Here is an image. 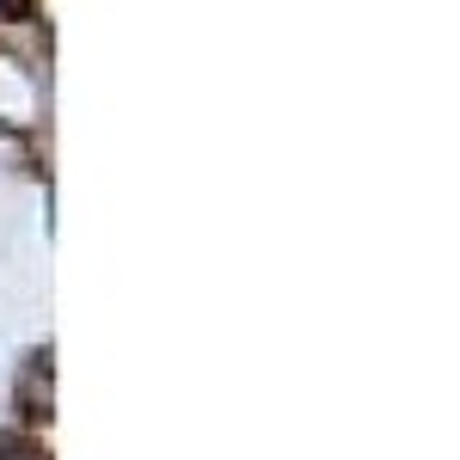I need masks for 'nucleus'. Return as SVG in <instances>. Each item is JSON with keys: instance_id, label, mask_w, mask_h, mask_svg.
Returning a JSON list of instances; mask_svg holds the SVG:
<instances>
[{"instance_id": "nucleus-1", "label": "nucleus", "mask_w": 460, "mask_h": 460, "mask_svg": "<svg viewBox=\"0 0 460 460\" xmlns=\"http://www.w3.org/2000/svg\"><path fill=\"white\" fill-rule=\"evenodd\" d=\"M31 6H37V0H0V19L19 25V19H31Z\"/></svg>"}, {"instance_id": "nucleus-2", "label": "nucleus", "mask_w": 460, "mask_h": 460, "mask_svg": "<svg viewBox=\"0 0 460 460\" xmlns=\"http://www.w3.org/2000/svg\"><path fill=\"white\" fill-rule=\"evenodd\" d=\"M13 460H43V455H13Z\"/></svg>"}]
</instances>
